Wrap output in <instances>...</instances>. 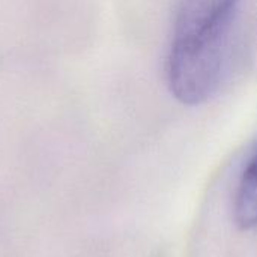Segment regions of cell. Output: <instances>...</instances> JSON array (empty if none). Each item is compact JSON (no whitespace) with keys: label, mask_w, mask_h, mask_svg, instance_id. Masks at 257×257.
<instances>
[{"label":"cell","mask_w":257,"mask_h":257,"mask_svg":"<svg viewBox=\"0 0 257 257\" xmlns=\"http://www.w3.org/2000/svg\"><path fill=\"white\" fill-rule=\"evenodd\" d=\"M238 3L181 0L167 59V80L182 104H202L218 87L227 33Z\"/></svg>","instance_id":"1"},{"label":"cell","mask_w":257,"mask_h":257,"mask_svg":"<svg viewBox=\"0 0 257 257\" xmlns=\"http://www.w3.org/2000/svg\"><path fill=\"white\" fill-rule=\"evenodd\" d=\"M235 220L242 229L257 226V154L241 179L235 202Z\"/></svg>","instance_id":"2"}]
</instances>
